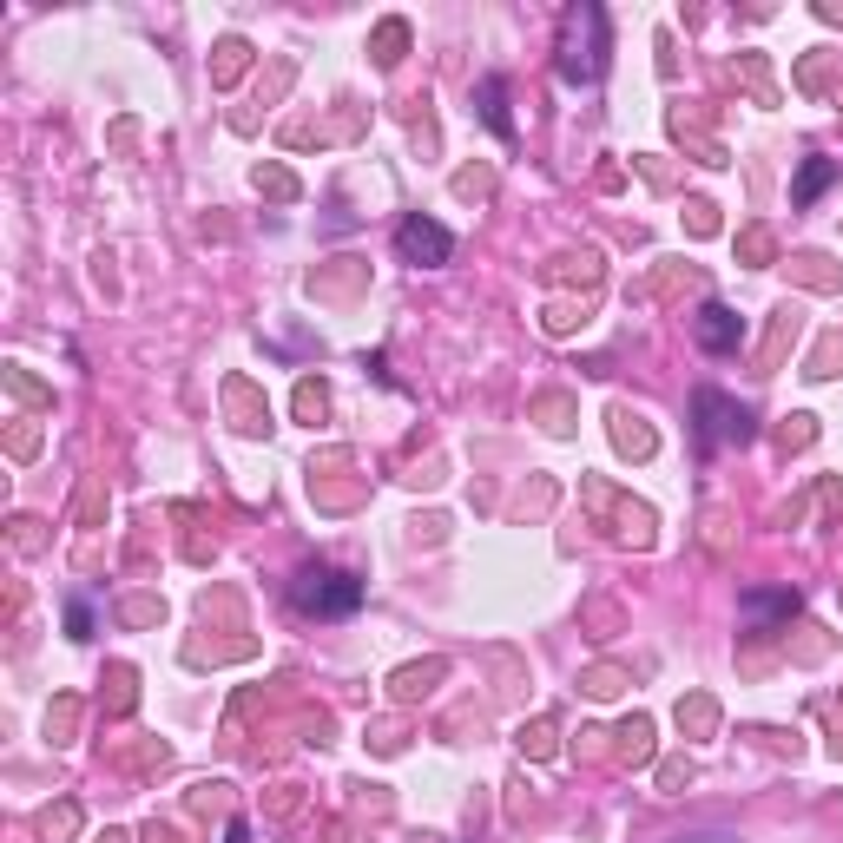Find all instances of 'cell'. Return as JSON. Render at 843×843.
<instances>
[{
    "label": "cell",
    "instance_id": "5bb4252c",
    "mask_svg": "<svg viewBox=\"0 0 843 843\" xmlns=\"http://www.w3.org/2000/svg\"><path fill=\"white\" fill-rule=\"evenodd\" d=\"M244 53H251L244 40H224V47H218V86H231L244 73Z\"/></svg>",
    "mask_w": 843,
    "mask_h": 843
},
{
    "label": "cell",
    "instance_id": "7a4b0ae2",
    "mask_svg": "<svg viewBox=\"0 0 843 843\" xmlns=\"http://www.w3.org/2000/svg\"><path fill=\"white\" fill-rule=\"evenodd\" d=\"M297 606L317 613V620H350L356 606H363V580H350V573H336V567H303Z\"/></svg>",
    "mask_w": 843,
    "mask_h": 843
},
{
    "label": "cell",
    "instance_id": "277c9868",
    "mask_svg": "<svg viewBox=\"0 0 843 843\" xmlns=\"http://www.w3.org/2000/svg\"><path fill=\"white\" fill-rule=\"evenodd\" d=\"M396 251L409 257V264H448V251H455V238H448L435 218H409L396 231Z\"/></svg>",
    "mask_w": 843,
    "mask_h": 843
},
{
    "label": "cell",
    "instance_id": "d6986e66",
    "mask_svg": "<svg viewBox=\"0 0 843 843\" xmlns=\"http://www.w3.org/2000/svg\"><path fill=\"white\" fill-rule=\"evenodd\" d=\"M297 415H303V422H317V415H323V389H317V382H303V389H297Z\"/></svg>",
    "mask_w": 843,
    "mask_h": 843
},
{
    "label": "cell",
    "instance_id": "7c38bea8",
    "mask_svg": "<svg viewBox=\"0 0 843 843\" xmlns=\"http://www.w3.org/2000/svg\"><path fill=\"white\" fill-rule=\"evenodd\" d=\"M429 679H442V659H429V666H402V672H396V699L429 692Z\"/></svg>",
    "mask_w": 843,
    "mask_h": 843
},
{
    "label": "cell",
    "instance_id": "2e32d148",
    "mask_svg": "<svg viewBox=\"0 0 843 843\" xmlns=\"http://www.w3.org/2000/svg\"><path fill=\"white\" fill-rule=\"evenodd\" d=\"M712 718H718L712 699H685L679 705V725H692V732H712Z\"/></svg>",
    "mask_w": 843,
    "mask_h": 843
},
{
    "label": "cell",
    "instance_id": "9a60e30c",
    "mask_svg": "<svg viewBox=\"0 0 843 843\" xmlns=\"http://www.w3.org/2000/svg\"><path fill=\"white\" fill-rule=\"evenodd\" d=\"M73 824H80V811H73V804H60V811H47V817H40V837H73Z\"/></svg>",
    "mask_w": 843,
    "mask_h": 843
},
{
    "label": "cell",
    "instance_id": "8fae6325",
    "mask_svg": "<svg viewBox=\"0 0 843 843\" xmlns=\"http://www.w3.org/2000/svg\"><path fill=\"white\" fill-rule=\"evenodd\" d=\"M791 336H797V310L784 303V310H778V323H771V343H764V356H758V363H764V369H778V356H784V343H791Z\"/></svg>",
    "mask_w": 843,
    "mask_h": 843
},
{
    "label": "cell",
    "instance_id": "44dd1931",
    "mask_svg": "<svg viewBox=\"0 0 843 843\" xmlns=\"http://www.w3.org/2000/svg\"><path fill=\"white\" fill-rule=\"evenodd\" d=\"M257 185L271 191V198H290V191H297V185H290V178H284V172H257Z\"/></svg>",
    "mask_w": 843,
    "mask_h": 843
},
{
    "label": "cell",
    "instance_id": "ba28073f",
    "mask_svg": "<svg viewBox=\"0 0 843 843\" xmlns=\"http://www.w3.org/2000/svg\"><path fill=\"white\" fill-rule=\"evenodd\" d=\"M501 99H508V86H501V80H481V119H488V126L508 139L514 126H508V106H501Z\"/></svg>",
    "mask_w": 843,
    "mask_h": 843
},
{
    "label": "cell",
    "instance_id": "30bf717a",
    "mask_svg": "<svg viewBox=\"0 0 843 843\" xmlns=\"http://www.w3.org/2000/svg\"><path fill=\"white\" fill-rule=\"evenodd\" d=\"M830 178H837V165H830V159H811L804 172H797V191H791V198H797V205H811V198L830 185Z\"/></svg>",
    "mask_w": 843,
    "mask_h": 843
},
{
    "label": "cell",
    "instance_id": "3957f363",
    "mask_svg": "<svg viewBox=\"0 0 843 843\" xmlns=\"http://www.w3.org/2000/svg\"><path fill=\"white\" fill-rule=\"evenodd\" d=\"M699 415H705V429H699V442H705V448H718V442H745V435H751V415L738 409V402H725L718 389H699Z\"/></svg>",
    "mask_w": 843,
    "mask_h": 843
},
{
    "label": "cell",
    "instance_id": "4fadbf2b",
    "mask_svg": "<svg viewBox=\"0 0 843 843\" xmlns=\"http://www.w3.org/2000/svg\"><path fill=\"white\" fill-rule=\"evenodd\" d=\"M402 47H409V27H402V20H382V33H376V60H382V66H396V60H402Z\"/></svg>",
    "mask_w": 843,
    "mask_h": 843
},
{
    "label": "cell",
    "instance_id": "ffe728a7",
    "mask_svg": "<svg viewBox=\"0 0 843 843\" xmlns=\"http://www.w3.org/2000/svg\"><path fill=\"white\" fill-rule=\"evenodd\" d=\"M837 363H843V336H830V343H824V356H817V369H811V376H837Z\"/></svg>",
    "mask_w": 843,
    "mask_h": 843
},
{
    "label": "cell",
    "instance_id": "7402d4cb",
    "mask_svg": "<svg viewBox=\"0 0 843 843\" xmlns=\"http://www.w3.org/2000/svg\"><path fill=\"white\" fill-rule=\"evenodd\" d=\"M541 415H547V429H567V402H560V396H547Z\"/></svg>",
    "mask_w": 843,
    "mask_h": 843
},
{
    "label": "cell",
    "instance_id": "603a6c76",
    "mask_svg": "<svg viewBox=\"0 0 843 843\" xmlns=\"http://www.w3.org/2000/svg\"><path fill=\"white\" fill-rule=\"evenodd\" d=\"M745 257H771V238H764V231H745Z\"/></svg>",
    "mask_w": 843,
    "mask_h": 843
},
{
    "label": "cell",
    "instance_id": "9c48e42d",
    "mask_svg": "<svg viewBox=\"0 0 843 843\" xmlns=\"http://www.w3.org/2000/svg\"><path fill=\"white\" fill-rule=\"evenodd\" d=\"M620 751L633 764H646V758H653V725H646V718H626V725H620Z\"/></svg>",
    "mask_w": 843,
    "mask_h": 843
},
{
    "label": "cell",
    "instance_id": "8992f818",
    "mask_svg": "<svg viewBox=\"0 0 843 843\" xmlns=\"http://www.w3.org/2000/svg\"><path fill=\"white\" fill-rule=\"evenodd\" d=\"M613 442H620V455H653V429L633 409H613Z\"/></svg>",
    "mask_w": 843,
    "mask_h": 843
},
{
    "label": "cell",
    "instance_id": "e0dca14e",
    "mask_svg": "<svg viewBox=\"0 0 843 843\" xmlns=\"http://www.w3.org/2000/svg\"><path fill=\"white\" fill-rule=\"evenodd\" d=\"M521 751H534V758H547V751H554V725H534V732H521Z\"/></svg>",
    "mask_w": 843,
    "mask_h": 843
},
{
    "label": "cell",
    "instance_id": "5b68a950",
    "mask_svg": "<svg viewBox=\"0 0 843 843\" xmlns=\"http://www.w3.org/2000/svg\"><path fill=\"white\" fill-rule=\"evenodd\" d=\"M692 330H699V343H705V350H718V356H725V350H738V336H745V323H738L732 310H725V303H705Z\"/></svg>",
    "mask_w": 843,
    "mask_h": 843
},
{
    "label": "cell",
    "instance_id": "52a82bcc",
    "mask_svg": "<svg viewBox=\"0 0 843 843\" xmlns=\"http://www.w3.org/2000/svg\"><path fill=\"white\" fill-rule=\"evenodd\" d=\"M745 620H791L797 613V593H745Z\"/></svg>",
    "mask_w": 843,
    "mask_h": 843
},
{
    "label": "cell",
    "instance_id": "ac0fdd59",
    "mask_svg": "<svg viewBox=\"0 0 843 843\" xmlns=\"http://www.w3.org/2000/svg\"><path fill=\"white\" fill-rule=\"evenodd\" d=\"M587 692H593V699H613V692H620V672H613V666L587 672Z\"/></svg>",
    "mask_w": 843,
    "mask_h": 843
},
{
    "label": "cell",
    "instance_id": "6da1fadb",
    "mask_svg": "<svg viewBox=\"0 0 843 843\" xmlns=\"http://www.w3.org/2000/svg\"><path fill=\"white\" fill-rule=\"evenodd\" d=\"M600 66H606V14L600 7H573L567 27H560V80L587 86L600 80Z\"/></svg>",
    "mask_w": 843,
    "mask_h": 843
}]
</instances>
